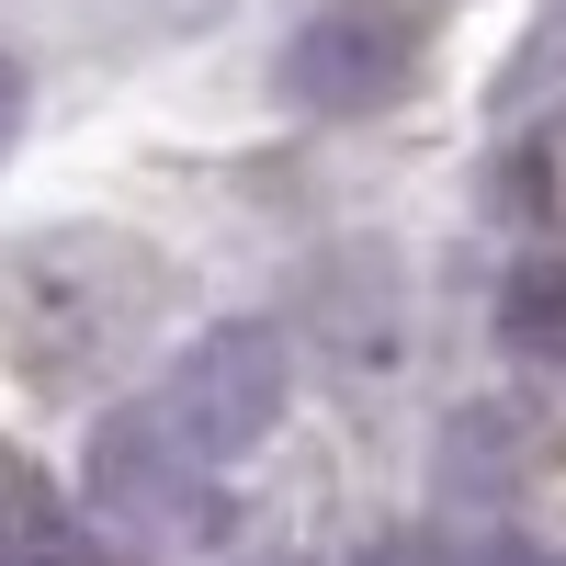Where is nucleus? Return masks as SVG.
I'll list each match as a JSON object with an SVG mask.
<instances>
[{"label": "nucleus", "instance_id": "obj_1", "mask_svg": "<svg viewBox=\"0 0 566 566\" xmlns=\"http://www.w3.org/2000/svg\"><path fill=\"white\" fill-rule=\"evenodd\" d=\"M148 306H159V261L125 227H45L0 272V352L34 386H91L103 363L136 352Z\"/></svg>", "mask_w": 566, "mask_h": 566}, {"label": "nucleus", "instance_id": "obj_3", "mask_svg": "<svg viewBox=\"0 0 566 566\" xmlns=\"http://www.w3.org/2000/svg\"><path fill=\"white\" fill-rule=\"evenodd\" d=\"M159 408L181 419V442L205 464H250L283 431V408H295V340H283L272 317H216V328H193V352L170 363Z\"/></svg>", "mask_w": 566, "mask_h": 566}, {"label": "nucleus", "instance_id": "obj_2", "mask_svg": "<svg viewBox=\"0 0 566 566\" xmlns=\"http://www.w3.org/2000/svg\"><path fill=\"white\" fill-rule=\"evenodd\" d=\"M216 464L181 442V419L159 397H125L91 419V442H80V510H91V533L125 544V555H181L205 522H216V499H205Z\"/></svg>", "mask_w": 566, "mask_h": 566}, {"label": "nucleus", "instance_id": "obj_5", "mask_svg": "<svg viewBox=\"0 0 566 566\" xmlns=\"http://www.w3.org/2000/svg\"><path fill=\"white\" fill-rule=\"evenodd\" d=\"M499 340L522 363H566V250H544L499 283Z\"/></svg>", "mask_w": 566, "mask_h": 566}, {"label": "nucleus", "instance_id": "obj_9", "mask_svg": "<svg viewBox=\"0 0 566 566\" xmlns=\"http://www.w3.org/2000/svg\"><path fill=\"white\" fill-rule=\"evenodd\" d=\"M239 566H306V555H283V544H272V555H239Z\"/></svg>", "mask_w": 566, "mask_h": 566}, {"label": "nucleus", "instance_id": "obj_6", "mask_svg": "<svg viewBox=\"0 0 566 566\" xmlns=\"http://www.w3.org/2000/svg\"><path fill=\"white\" fill-rule=\"evenodd\" d=\"M0 566H91L80 533L57 522V499L23 488V476H12V499H0Z\"/></svg>", "mask_w": 566, "mask_h": 566}, {"label": "nucleus", "instance_id": "obj_4", "mask_svg": "<svg viewBox=\"0 0 566 566\" xmlns=\"http://www.w3.org/2000/svg\"><path fill=\"white\" fill-rule=\"evenodd\" d=\"M419 80V23L397 0H317L283 34V103L295 114H386Z\"/></svg>", "mask_w": 566, "mask_h": 566}, {"label": "nucleus", "instance_id": "obj_7", "mask_svg": "<svg viewBox=\"0 0 566 566\" xmlns=\"http://www.w3.org/2000/svg\"><path fill=\"white\" fill-rule=\"evenodd\" d=\"M352 566H419V533H374V544H363Z\"/></svg>", "mask_w": 566, "mask_h": 566}, {"label": "nucleus", "instance_id": "obj_8", "mask_svg": "<svg viewBox=\"0 0 566 566\" xmlns=\"http://www.w3.org/2000/svg\"><path fill=\"white\" fill-rule=\"evenodd\" d=\"M12 125H23V69L0 57V148H12Z\"/></svg>", "mask_w": 566, "mask_h": 566}]
</instances>
